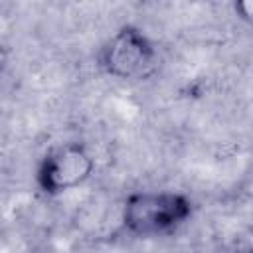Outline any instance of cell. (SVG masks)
Listing matches in <instances>:
<instances>
[{
	"mask_svg": "<svg viewBox=\"0 0 253 253\" xmlns=\"http://www.w3.org/2000/svg\"><path fill=\"white\" fill-rule=\"evenodd\" d=\"M99 63L105 73L119 79H140L156 63V49L136 26H123L101 47Z\"/></svg>",
	"mask_w": 253,
	"mask_h": 253,
	"instance_id": "obj_2",
	"label": "cell"
},
{
	"mask_svg": "<svg viewBox=\"0 0 253 253\" xmlns=\"http://www.w3.org/2000/svg\"><path fill=\"white\" fill-rule=\"evenodd\" d=\"M95 168V158L85 144L67 142L45 154L36 180L45 194H59L83 184Z\"/></svg>",
	"mask_w": 253,
	"mask_h": 253,
	"instance_id": "obj_3",
	"label": "cell"
},
{
	"mask_svg": "<svg viewBox=\"0 0 253 253\" xmlns=\"http://www.w3.org/2000/svg\"><path fill=\"white\" fill-rule=\"evenodd\" d=\"M235 14L253 28V0H233Z\"/></svg>",
	"mask_w": 253,
	"mask_h": 253,
	"instance_id": "obj_4",
	"label": "cell"
},
{
	"mask_svg": "<svg viewBox=\"0 0 253 253\" xmlns=\"http://www.w3.org/2000/svg\"><path fill=\"white\" fill-rule=\"evenodd\" d=\"M192 213V204L178 192H134L125 200L123 225L142 237L160 235L182 225Z\"/></svg>",
	"mask_w": 253,
	"mask_h": 253,
	"instance_id": "obj_1",
	"label": "cell"
}]
</instances>
